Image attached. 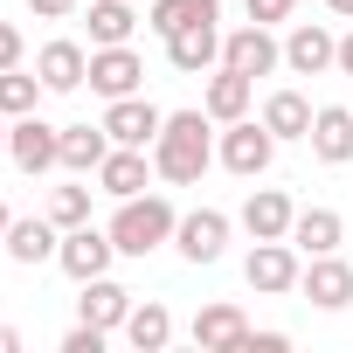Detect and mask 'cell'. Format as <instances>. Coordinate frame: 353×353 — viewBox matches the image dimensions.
<instances>
[{"instance_id": "obj_1", "label": "cell", "mask_w": 353, "mask_h": 353, "mask_svg": "<svg viewBox=\"0 0 353 353\" xmlns=\"http://www.w3.org/2000/svg\"><path fill=\"white\" fill-rule=\"evenodd\" d=\"M208 111H173L166 125H159V139H152V173L159 181H173V188H194L201 173H208V159H215V139H208Z\"/></svg>"}, {"instance_id": "obj_2", "label": "cell", "mask_w": 353, "mask_h": 353, "mask_svg": "<svg viewBox=\"0 0 353 353\" xmlns=\"http://www.w3.org/2000/svg\"><path fill=\"white\" fill-rule=\"evenodd\" d=\"M173 229H181V215H173L166 194H132V201H118V215H111L118 256H152L159 243H173Z\"/></svg>"}, {"instance_id": "obj_3", "label": "cell", "mask_w": 353, "mask_h": 353, "mask_svg": "<svg viewBox=\"0 0 353 353\" xmlns=\"http://www.w3.org/2000/svg\"><path fill=\"white\" fill-rule=\"evenodd\" d=\"M215 159H222L229 173H243V181H256V173L277 159V132H270L263 118H236V125H222V145H215Z\"/></svg>"}, {"instance_id": "obj_4", "label": "cell", "mask_w": 353, "mask_h": 353, "mask_svg": "<svg viewBox=\"0 0 353 353\" xmlns=\"http://www.w3.org/2000/svg\"><path fill=\"white\" fill-rule=\"evenodd\" d=\"M243 277H250V291H263V298H284V291H298V277H305V263H298V243H291V236H277V243H256V250H250V263H243Z\"/></svg>"}, {"instance_id": "obj_5", "label": "cell", "mask_w": 353, "mask_h": 353, "mask_svg": "<svg viewBox=\"0 0 353 353\" xmlns=\"http://www.w3.org/2000/svg\"><path fill=\"white\" fill-rule=\"evenodd\" d=\"M8 159H14L21 173H49V166H63V125H42L35 111L14 118V125H8Z\"/></svg>"}, {"instance_id": "obj_6", "label": "cell", "mask_w": 353, "mask_h": 353, "mask_svg": "<svg viewBox=\"0 0 353 353\" xmlns=\"http://www.w3.org/2000/svg\"><path fill=\"white\" fill-rule=\"evenodd\" d=\"M111 256H118V243H111V229H90V222H77V229H63V250H56V263L77 277V284H90V277H104L111 270Z\"/></svg>"}, {"instance_id": "obj_7", "label": "cell", "mask_w": 353, "mask_h": 353, "mask_svg": "<svg viewBox=\"0 0 353 353\" xmlns=\"http://www.w3.org/2000/svg\"><path fill=\"white\" fill-rule=\"evenodd\" d=\"M284 70H291V77H325V70H339V35L319 28V21H298V28L284 35Z\"/></svg>"}, {"instance_id": "obj_8", "label": "cell", "mask_w": 353, "mask_h": 353, "mask_svg": "<svg viewBox=\"0 0 353 353\" xmlns=\"http://www.w3.org/2000/svg\"><path fill=\"white\" fill-rule=\"evenodd\" d=\"M298 291H305L319 312H346V305H353V263H346L339 250H332V256H305Z\"/></svg>"}, {"instance_id": "obj_9", "label": "cell", "mask_w": 353, "mask_h": 353, "mask_svg": "<svg viewBox=\"0 0 353 353\" xmlns=\"http://www.w3.org/2000/svg\"><path fill=\"white\" fill-rule=\"evenodd\" d=\"M222 63H229V70H243V77H270V70L284 63V42H277L263 21H250V28L222 35Z\"/></svg>"}, {"instance_id": "obj_10", "label": "cell", "mask_w": 353, "mask_h": 353, "mask_svg": "<svg viewBox=\"0 0 353 353\" xmlns=\"http://www.w3.org/2000/svg\"><path fill=\"white\" fill-rule=\"evenodd\" d=\"M35 77H42V90H49V97H70V90H83V83H90V49H83V42H42Z\"/></svg>"}, {"instance_id": "obj_11", "label": "cell", "mask_w": 353, "mask_h": 353, "mask_svg": "<svg viewBox=\"0 0 353 353\" xmlns=\"http://www.w3.org/2000/svg\"><path fill=\"white\" fill-rule=\"evenodd\" d=\"M173 243H181L188 263H222V250H229V215H222V208H194V215H181Z\"/></svg>"}, {"instance_id": "obj_12", "label": "cell", "mask_w": 353, "mask_h": 353, "mask_svg": "<svg viewBox=\"0 0 353 353\" xmlns=\"http://www.w3.org/2000/svg\"><path fill=\"white\" fill-rule=\"evenodd\" d=\"M145 181H152V152H145V145H111L104 166H97V188H104L111 201L145 194Z\"/></svg>"}, {"instance_id": "obj_13", "label": "cell", "mask_w": 353, "mask_h": 353, "mask_svg": "<svg viewBox=\"0 0 353 353\" xmlns=\"http://www.w3.org/2000/svg\"><path fill=\"white\" fill-rule=\"evenodd\" d=\"M139 83H145V63L118 42V49H90V90L97 97H139Z\"/></svg>"}, {"instance_id": "obj_14", "label": "cell", "mask_w": 353, "mask_h": 353, "mask_svg": "<svg viewBox=\"0 0 353 353\" xmlns=\"http://www.w3.org/2000/svg\"><path fill=\"white\" fill-rule=\"evenodd\" d=\"M159 125H166V111H152L145 97H111V111H104V132H111V145H145V152H152Z\"/></svg>"}, {"instance_id": "obj_15", "label": "cell", "mask_w": 353, "mask_h": 353, "mask_svg": "<svg viewBox=\"0 0 353 353\" xmlns=\"http://www.w3.org/2000/svg\"><path fill=\"white\" fill-rule=\"evenodd\" d=\"M236 222L250 229V243H277V236H291L298 208H291V194H284V188H256V194L243 201V215H236Z\"/></svg>"}, {"instance_id": "obj_16", "label": "cell", "mask_w": 353, "mask_h": 353, "mask_svg": "<svg viewBox=\"0 0 353 353\" xmlns=\"http://www.w3.org/2000/svg\"><path fill=\"white\" fill-rule=\"evenodd\" d=\"M166 63L181 70V77H201L208 63H222V28L215 21H194L181 35H166Z\"/></svg>"}, {"instance_id": "obj_17", "label": "cell", "mask_w": 353, "mask_h": 353, "mask_svg": "<svg viewBox=\"0 0 353 353\" xmlns=\"http://www.w3.org/2000/svg\"><path fill=\"white\" fill-rule=\"evenodd\" d=\"M8 256L21 263V270H35V263H56V250H63V236H56V222L49 215H28V222H8Z\"/></svg>"}, {"instance_id": "obj_18", "label": "cell", "mask_w": 353, "mask_h": 353, "mask_svg": "<svg viewBox=\"0 0 353 353\" xmlns=\"http://www.w3.org/2000/svg\"><path fill=\"white\" fill-rule=\"evenodd\" d=\"M250 97H256V77H243V70H215L208 77V97H201V111L215 118V125H236V118H250Z\"/></svg>"}, {"instance_id": "obj_19", "label": "cell", "mask_w": 353, "mask_h": 353, "mask_svg": "<svg viewBox=\"0 0 353 353\" xmlns=\"http://www.w3.org/2000/svg\"><path fill=\"white\" fill-rule=\"evenodd\" d=\"M77 319H83V325H104V332H125V319H132V291L111 284V277H90L83 298H77Z\"/></svg>"}, {"instance_id": "obj_20", "label": "cell", "mask_w": 353, "mask_h": 353, "mask_svg": "<svg viewBox=\"0 0 353 353\" xmlns=\"http://www.w3.org/2000/svg\"><path fill=\"white\" fill-rule=\"evenodd\" d=\"M243 339H250V319L236 305H201L194 312V346L201 353H243Z\"/></svg>"}, {"instance_id": "obj_21", "label": "cell", "mask_w": 353, "mask_h": 353, "mask_svg": "<svg viewBox=\"0 0 353 353\" xmlns=\"http://www.w3.org/2000/svg\"><path fill=\"white\" fill-rule=\"evenodd\" d=\"M312 152L325 166H346L353 159V104H319L312 111Z\"/></svg>"}, {"instance_id": "obj_22", "label": "cell", "mask_w": 353, "mask_h": 353, "mask_svg": "<svg viewBox=\"0 0 353 353\" xmlns=\"http://www.w3.org/2000/svg\"><path fill=\"white\" fill-rule=\"evenodd\" d=\"M291 243H298V256H332V250L346 243V222H339L332 208H298Z\"/></svg>"}, {"instance_id": "obj_23", "label": "cell", "mask_w": 353, "mask_h": 353, "mask_svg": "<svg viewBox=\"0 0 353 353\" xmlns=\"http://www.w3.org/2000/svg\"><path fill=\"white\" fill-rule=\"evenodd\" d=\"M90 49H118V42H132V28H139V14H132V0H90Z\"/></svg>"}, {"instance_id": "obj_24", "label": "cell", "mask_w": 353, "mask_h": 353, "mask_svg": "<svg viewBox=\"0 0 353 353\" xmlns=\"http://www.w3.org/2000/svg\"><path fill=\"white\" fill-rule=\"evenodd\" d=\"M111 152V132L104 125H63V166L70 173H97Z\"/></svg>"}, {"instance_id": "obj_25", "label": "cell", "mask_w": 353, "mask_h": 353, "mask_svg": "<svg viewBox=\"0 0 353 353\" xmlns=\"http://www.w3.org/2000/svg\"><path fill=\"white\" fill-rule=\"evenodd\" d=\"M125 339H132L139 353H159V346L173 339V312H166L159 298H145V305H132V319H125Z\"/></svg>"}, {"instance_id": "obj_26", "label": "cell", "mask_w": 353, "mask_h": 353, "mask_svg": "<svg viewBox=\"0 0 353 353\" xmlns=\"http://www.w3.org/2000/svg\"><path fill=\"white\" fill-rule=\"evenodd\" d=\"M222 14V0H152V35H181V28H194V21H215Z\"/></svg>"}, {"instance_id": "obj_27", "label": "cell", "mask_w": 353, "mask_h": 353, "mask_svg": "<svg viewBox=\"0 0 353 353\" xmlns=\"http://www.w3.org/2000/svg\"><path fill=\"white\" fill-rule=\"evenodd\" d=\"M263 125H270L277 139H312V104H305L298 90H270V104H263Z\"/></svg>"}, {"instance_id": "obj_28", "label": "cell", "mask_w": 353, "mask_h": 353, "mask_svg": "<svg viewBox=\"0 0 353 353\" xmlns=\"http://www.w3.org/2000/svg\"><path fill=\"white\" fill-rule=\"evenodd\" d=\"M42 97V77H21V70H0V118H28Z\"/></svg>"}, {"instance_id": "obj_29", "label": "cell", "mask_w": 353, "mask_h": 353, "mask_svg": "<svg viewBox=\"0 0 353 353\" xmlns=\"http://www.w3.org/2000/svg\"><path fill=\"white\" fill-rule=\"evenodd\" d=\"M49 222H56V229L90 222V188H56V194H49Z\"/></svg>"}, {"instance_id": "obj_30", "label": "cell", "mask_w": 353, "mask_h": 353, "mask_svg": "<svg viewBox=\"0 0 353 353\" xmlns=\"http://www.w3.org/2000/svg\"><path fill=\"white\" fill-rule=\"evenodd\" d=\"M63 353H104V325H70L63 332Z\"/></svg>"}, {"instance_id": "obj_31", "label": "cell", "mask_w": 353, "mask_h": 353, "mask_svg": "<svg viewBox=\"0 0 353 353\" xmlns=\"http://www.w3.org/2000/svg\"><path fill=\"white\" fill-rule=\"evenodd\" d=\"M243 8H250V21H263V28H270V21H284V14L298 8V0H243Z\"/></svg>"}, {"instance_id": "obj_32", "label": "cell", "mask_w": 353, "mask_h": 353, "mask_svg": "<svg viewBox=\"0 0 353 353\" xmlns=\"http://www.w3.org/2000/svg\"><path fill=\"white\" fill-rule=\"evenodd\" d=\"M0 70H21V28L0 21Z\"/></svg>"}, {"instance_id": "obj_33", "label": "cell", "mask_w": 353, "mask_h": 353, "mask_svg": "<svg viewBox=\"0 0 353 353\" xmlns=\"http://www.w3.org/2000/svg\"><path fill=\"white\" fill-rule=\"evenodd\" d=\"M28 8H35V21H70L77 0H28Z\"/></svg>"}, {"instance_id": "obj_34", "label": "cell", "mask_w": 353, "mask_h": 353, "mask_svg": "<svg viewBox=\"0 0 353 353\" xmlns=\"http://www.w3.org/2000/svg\"><path fill=\"white\" fill-rule=\"evenodd\" d=\"M284 346H291L284 332H250V339H243V353H284Z\"/></svg>"}, {"instance_id": "obj_35", "label": "cell", "mask_w": 353, "mask_h": 353, "mask_svg": "<svg viewBox=\"0 0 353 353\" xmlns=\"http://www.w3.org/2000/svg\"><path fill=\"white\" fill-rule=\"evenodd\" d=\"M339 77H353V28L339 35Z\"/></svg>"}, {"instance_id": "obj_36", "label": "cell", "mask_w": 353, "mask_h": 353, "mask_svg": "<svg viewBox=\"0 0 353 353\" xmlns=\"http://www.w3.org/2000/svg\"><path fill=\"white\" fill-rule=\"evenodd\" d=\"M0 353H21V332L14 325H0Z\"/></svg>"}, {"instance_id": "obj_37", "label": "cell", "mask_w": 353, "mask_h": 353, "mask_svg": "<svg viewBox=\"0 0 353 353\" xmlns=\"http://www.w3.org/2000/svg\"><path fill=\"white\" fill-rule=\"evenodd\" d=\"M325 8H332V14H339V21H353V0H325Z\"/></svg>"}, {"instance_id": "obj_38", "label": "cell", "mask_w": 353, "mask_h": 353, "mask_svg": "<svg viewBox=\"0 0 353 353\" xmlns=\"http://www.w3.org/2000/svg\"><path fill=\"white\" fill-rule=\"evenodd\" d=\"M8 222H14V215H8V201H0V236H8Z\"/></svg>"}, {"instance_id": "obj_39", "label": "cell", "mask_w": 353, "mask_h": 353, "mask_svg": "<svg viewBox=\"0 0 353 353\" xmlns=\"http://www.w3.org/2000/svg\"><path fill=\"white\" fill-rule=\"evenodd\" d=\"M0 152H8V118H0Z\"/></svg>"}]
</instances>
